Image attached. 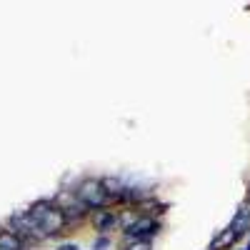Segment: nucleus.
<instances>
[{
	"label": "nucleus",
	"instance_id": "obj_1",
	"mask_svg": "<svg viewBox=\"0 0 250 250\" xmlns=\"http://www.w3.org/2000/svg\"><path fill=\"white\" fill-rule=\"evenodd\" d=\"M28 215L38 223L40 230L48 235V240L62 235L70 228L68 220H65V215H62V210L55 205V200H50V198H40V200L30 203L28 205Z\"/></svg>",
	"mask_w": 250,
	"mask_h": 250
},
{
	"label": "nucleus",
	"instance_id": "obj_2",
	"mask_svg": "<svg viewBox=\"0 0 250 250\" xmlns=\"http://www.w3.org/2000/svg\"><path fill=\"white\" fill-rule=\"evenodd\" d=\"M75 198L85 205L90 213L93 210H100V208H113L100 178H85V180H80L78 188H75Z\"/></svg>",
	"mask_w": 250,
	"mask_h": 250
},
{
	"label": "nucleus",
	"instance_id": "obj_3",
	"mask_svg": "<svg viewBox=\"0 0 250 250\" xmlns=\"http://www.w3.org/2000/svg\"><path fill=\"white\" fill-rule=\"evenodd\" d=\"M53 200H55V205L62 210L68 225H83L85 220H90V210L75 198V190H60Z\"/></svg>",
	"mask_w": 250,
	"mask_h": 250
},
{
	"label": "nucleus",
	"instance_id": "obj_4",
	"mask_svg": "<svg viewBox=\"0 0 250 250\" xmlns=\"http://www.w3.org/2000/svg\"><path fill=\"white\" fill-rule=\"evenodd\" d=\"M8 228H10L13 233H18L28 245H38V243H45V240H48V235L38 228V223L28 215V210H20V213L10 215Z\"/></svg>",
	"mask_w": 250,
	"mask_h": 250
},
{
	"label": "nucleus",
	"instance_id": "obj_5",
	"mask_svg": "<svg viewBox=\"0 0 250 250\" xmlns=\"http://www.w3.org/2000/svg\"><path fill=\"white\" fill-rule=\"evenodd\" d=\"M160 228H163V223L158 220V218H153V215H140L138 218V223L130 228L128 233H123V240L125 243H135V240H153L158 233H160Z\"/></svg>",
	"mask_w": 250,
	"mask_h": 250
},
{
	"label": "nucleus",
	"instance_id": "obj_6",
	"mask_svg": "<svg viewBox=\"0 0 250 250\" xmlns=\"http://www.w3.org/2000/svg\"><path fill=\"white\" fill-rule=\"evenodd\" d=\"M90 225L98 235H110V230L118 228V210L113 208H100L90 213Z\"/></svg>",
	"mask_w": 250,
	"mask_h": 250
},
{
	"label": "nucleus",
	"instance_id": "obj_7",
	"mask_svg": "<svg viewBox=\"0 0 250 250\" xmlns=\"http://www.w3.org/2000/svg\"><path fill=\"white\" fill-rule=\"evenodd\" d=\"M230 228L235 230L238 240L245 238V235H250V203H248V200L238 205V210H235V215H233V220H230Z\"/></svg>",
	"mask_w": 250,
	"mask_h": 250
},
{
	"label": "nucleus",
	"instance_id": "obj_8",
	"mask_svg": "<svg viewBox=\"0 0 250 250\" xmlns=\"http://www.w3.org/2000/svg\"><path fill=\"white\" fill-rule=\"evenodd\" d=\"M0 250H30V245L18 233H13L8 225H3L0 228Z\"/></svg>",
	"mask_w": 250,
	"mask_h": 250
},
{
	"label": "nucleus",
	"instance_id": "obj_9",
	"mask_svg": "<svg viewBox=\"0 0 250 250\" xmlns=\"http://www.w3.org/2000/svg\"><path fill=\"white\" fill-rule=\"evenodd\" d=\"M235 243H238V235H235L233 228L228 225V228H223V230L215 233V238L210 240V248L208 250H230Z\"/></svg>",
	"mask_w": 250,
	"mask_h": 250
},
{
	"label": "nucleus",
	"instance_id": "obj_10",
	"mask_svg": "<svg viewBox=\"0 0 250 250\" xmlns=\"http://www.w3.org/2000/svg\"><path fill=\"white\" fill-rule=\"evenodd\" d=\"M138 218H140V210H138L135 205L120 208V210H118V230H120V233H128L130 228L138 223Z\"/></svg>",
	"mask_w": 250,
	"mask_h": 250
},
{
	"label": "nucleus",
	"instance_id": "obj_11",
	"mask_svg": "<svg viewBox=\"0 0 250 250\" xmlns=\"http://www.w3.org/2000/svg\"><path fill=\"white\" fill-rule=\"evenodd\" d=\"M110 245H113L110 235H95L93 240V250H110Z\"/></svg>",
	"mask_w": 250,
	"mask_h": 250
},
{
	"label": "nucleus",
	"instance_id": "obj_12",
	"mask_svg": "<svg viewBox=\"0 0 250 250\" xmlns=\"http://www.w3.org/2000/svg\"><path fill=\"white\" fill-rule=\"evenodd\" d=\"M125 250H153V240H135L130 245H125Z\"/></svg>",
	"mask_w": 250,
	"mask_h": 250
},
{
	"label": "nucleus",
	"instance_id": "obj_13",
	"mask_svg": "<svg viewBox=\"0 0 250 250\" xmlns=\"http://www.w3.org/2000/svg\"><path fill=\"white\" fill-rule=\"evenodd\" d=\"M55 250H83L78 243H62V245H58Z\"/></svg>",
	"mask_w": 250,
	"mask_h": 250
},
{
	"label": "nucleus",
	"instance_id": "obj_14",
	"mask_svg": "<svg viewBox=\"0 0 250 250\" xmlns=\"http://www.w3.org/2000/svg\"><path fill=\"white\" fill-rule=\"evenodd\" d=\"M245 248H248V250H250V238H248V243H245Z\"/></svg>",
	"mask_w": 250,
	"mask_h": 250
},
{
	"label": "nucleus",
	"instance_id": "obj_15",
	"mask_svg": "<svg viewBox=\"0 0 250 250\" xmlns=\"http://www.w3.org/2000/svg\"><path fill=\"white\" fill-rule=\"evenodd\" d=\"M240 250H248V248H245V245H243V248H240Z\"/></svg>",
	"mask_w": 250,
	"mask_h": 250
},
{
	"label": "nucleus",
	"instance_id": "obj_16",
	"mask_svg": "<svg viewBox=\"0 0 250 250\" xmlns=\"http://www.w3.org/2000/svg\"><path fill=\"white\" fill-rule=\"evenodd\" d=\"M248 203H250V198H248Z\"/></svg>",
	"mask_w": 250,
	"mask_h": 250
},
{
	"label": "nucleus",
	"instance_id": "obj_17",
	"mask_svg": "<svg viewBox=\"0 0 250 250\" xmlns=\"http://www.w3.org/2000/svg\"><path fill=\"white\" fill-rule=\"evenodd\" d=\"M248 198H250V195H248Z\"/></svg>",
	"mask_w": 250,
	"mask_h": 250
}]
</instances>
